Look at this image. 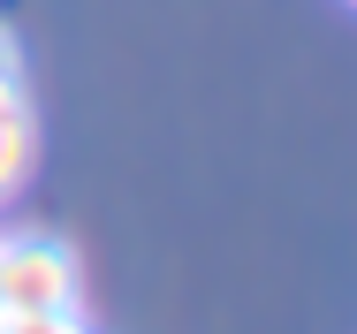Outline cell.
<instances>
[{
    "label": "cell",
    "mask_w": 357,
    "mask_h": 334,
    "mask_svg": "<svg viewBox=\"0 0 357 334\" xmlns=\"http://www.w3.org/2000/svg\"><path fill=\"white\" fill-rule=\"evenodd\" d=\"M76 304H84V273L69 243H46V236L0 243V312H76Z\"/></svg>",
    "instance_id": "6da1fadb"
},
{
    "label": "cell",
    "mask_w": 357,
    "mask_h": 334,
    "mask_svg": "<svg viewBox=\"0 0 357 334\" xmlns=\"http://www.w3.org/2000/svg\"><path fill=\"white\" fill-rule=\"evenodd\" d=\"M31 167H38V122H31V107H15L0 122V205L31 183Z\"/></svg>",
    "instance_id": "7a4b0ae2"
},
{
    "label": "cell",
    "mask_w": 357,
    "mask_h": 334,
    "mask_svg": "<svg viewBox=\"0 0 357 334\" xmlns=\"http://www.w3.org/2000/svg\"><path fill=\"white\" fill-rule=\"evenodd\" d=\"M15 107H31V99H23V61H15V38L0 31V122H8Z\"/></svg>",
    "instance_id": "277c9868"
},
{
    "label": "cell",
    "mask_w": 357,
    "mask_h": 334,
    "mask_svg": "<svg viewBox=\"0 0 357 334\" xmlns=\"http://www.w3.org/2000/svg\"><path fill=\"white\" fill-rule=\"evenodd\" d=\"M0 334H91L84 304L76 312H0Z\"/></svg>",
    "instance_id": "3957f363"
}]
</instances>
